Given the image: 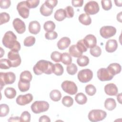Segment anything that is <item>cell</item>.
<instances>
[{"mask_svg": "<svg viewBox=\"0 0 122 122\" xmlns=\"http://www.w3.org/2000/svg\"><path fill=\"white\" fill-rule=\"evenodd\" d=\"M3 45L11 51L19 52L20 49V44L17 41V36L11 31H7L2 40Z\"/></svg>", "mask_w": 122, "mask_h": 122, "instance_id": "1", "label": "cell"}, {"mask_svg": "<svg viewBox=\"0 0 122 122\" xmlns=\"http://www.w3.org/2000/svg\"><path fill=\"white\" fill-rule=\"evenodd\" d=\"M54 64L51 61L41 60L38 61L33 67L34 73L37 75L42 73L51 74L53 73Z\"/></svg>", "mask_w": 122, "mask_h": 122, "instance_id": "2", "label": "cell"}, {"mask_svg": "<svg viewBox=\"0 0 122 122\" xmlns=\"http://www.w3.org/2000/svg\"><path fill=\"white\" fill-rule=\"evenodd\" d=\"M16 80L15 74L12 72H3L0 73V81L1 90L5 85L11 84L14 82Z\"/></svg>", "mask_w": 122, "mask_h": 122, "instance_id": "3", "label": "cell"}, {"mask_svg": "<svg viewBox=\"0 0 122 122\" xmlns=\"http://www.w3.org/2000/svg\"><path fill=\"white\" fill-rule=\"evenodd\" d=\"M107 116V113L102 110L94 109L91 110L88 114V119L92 122H97L104 120Z\"/></svg>", "mask_w": 122, "mask_h": 122, "instance_id": "4", "label": "cell"}, {"mask_svg": "<svg viewBox=\"0 0 122 122\" xmlns=\"http://www.w3.org/2000/svg\"><path fill=\"white\" fill-rule=\"evenodd\" d=\"M49 108V104L47 102L44 101H37L31 105V109L34 113H40L48 111Z\"/></svg>", "mask_w": 122, "mask_h": 122, "instance_id": "5", "label": "cell"}, {"mask_svg": "<svg viewBox=\"0 0 122 122\" xmlns=\"http://www.w3.org/2000/svg\"><path fill=\"white\" fill-rule=\"evenodd\" d=\"M62 89L66 93L70 95L75 94L78 91V88L76 84L72 81H65L61 84Z\"/></svg>", "mask_w": 122, "mask_h": 122, "instance_id": "6", "label": "cell"}, {"mask_svg": "<svg viewBox=\"0 0 122 122\" xmlns=\"http://www.w3.org/2000/svg\"><path fill=\"white\" fill-rule=\"evenodd\" d=\"M100 10L98 3L93 0L86 3L84 7V11L88 15H94L97 13Z\"/></svg>", "mask_w": 122, "mask_h": 122, "instance_id": "7", "label": "cell"}, {"mask_svg": "<svg viewBox=\"0 0 122 122\" xmlns=\"http://www.w3.org/2000/svg\"><path fill=\"white\" fill-rule=\"evenodd\" d=\"M77 77L80 82L86 83L90 81L92 79L93 77V72L90 69H83L79 71Z\"/></svg>", "mask_w": 122, "mask_h": 122, "instance_id": "8", "label": "cell"}, {"mask_svg": "<svg viewBox=\"0 0 122 122\" xmlns=\"http://www.w3.org/2000/svg\"><path fill=\"white\" fill-rule=\"evenodd\" d=\"M116 33V29L112 26H104L100 30L101 36L104 39H108L113 36Z\"/></svg>", "mask_w": 122, "mask_h": 122, "instance_id": "9", "label": "cell"}, {"mask_svg": "<svg viewBox=\"0 0 122 122\" xmlns=\"http://www.w3.org/2000/svg\"><path fill=\"white\" fill-rule=\"evenodd\" d=\"M8 58L10 62L11 67H17L21 63V60L18 52L10 51L8 53Z\"/></svg>", "mask_w": 122, "mask_h": 122, "instance_id": "10", "label": "cell"}, {"mask_svg": "<svg viewBox=\"0 0 122 122\" xmlns=\"http://www.w3.org/2000/svg\"><path fill=\"white\" fill-rule=\"evenodd\" d=\"M17 10L19 15L24 19L28 18L30 13V9L28 7L26 1H22L17 5Z\"/></svg>", "mask_w": 122, "mask_h": 122, "instance_id": "11", "label": "cell"}, {"mask_svg": "<svg viewBox=\"0 0 122 122\" xmlns=\"http://www.w3.org/2000/svg\"><path fill=\"white\" fill-rule=\"evenodd\" d=\"M97 75L99 80L102 81H109L113 78V76L109 72L107 68H105L99 69L97 71Z\"/></svg>", "mask_w": 122, "mask_h": 122, "instance_id": "12", "label": "cell"}, {"mask_svg": "<svg viewBox=\"0 0 122 122\" xmlns=\"http://www.w3.org/2000/svg\"><path fill=\"white\" fill-rule=\"evenodd\" d=\"M33 100V96L30 93L20 95L16 98V103L20 105L24 106L30 103Z\"/></svg>", "mask_w": 122, "mask_h": 122, "instance_id": "13", "label": "cell"}, {"mask_svg": "<svg viewBox=\"0 0 122 122\" xmlns=\"http://www.w3.org/2000/svg\"><path fill=\"white\" fill-rule=\"evenodd\" d=\"M13 26L19 34H22L26 30V26L24 21L19 18L15 19L12 22Z\"/></svg>", "mask_w": 122, "mask_h": 122, "instance_id": "14", "label": "cell"}, {"mask_svg": "<svg viewBox=\"0 0 122 122\" xmlns=\"http://www.w3.org/2000/svg\"><path fill=\"white\" fill-rule=\"evenodd\" d=\"M83 41L87 48L91 49L96 45V38L92 34H88L86 35L83 39Z\"/></svg>", "mask_w": 122, "mask_h": 122, "instance_id": "15", "label": "cell"}, {"mask_svg": "<svg viewBox=\"0 0 122 122\" xmlns=\"http://www.w3.org/2000/svg\"><path fill=\"white\" fill-rule=\"evenodd\" d=\"M104 92L105 93L109 96H115L117 94L118 90L115 84L110 83L104 86Z\"/></svg>", "mask_w": 122, "mask_h": 122, "instance_id": "16", "label": "cell"}, {"mask_svg": "<svg viewBox=\"0 0 122 122\" xmlns=\"http://www.w3.org/2000/svg\"><path fill=\"white\" fill-rule=\"evenodd\" d=\"M118 47V43L114 39L109 40L106 43L105 50L108 52L112 53L115 51Z\"/></svg>", "mask_w": 122, "mask_h": 122, "instance_id": "17", "label": "cell"}, {"mask_svg": "<svg viewBox=\"0 0 122 122\" xmlns=\"http://www.w3.org/2000/svg\"><path fill=\"white\" fill-rule=\"evenodd\" d=\"M41 30V25L40 23L36 21L33 20L30 22L29 25V31L33 34H38Z\"/></svg>", "mask_w": 122, "mask_h": 122, "instance_id": "18", "label": "cell"}, {"mask_svg": "<svg viewBox=\"0 0 122 122\" xmlns=\"http://www.w3.org/2000/svg\"><path fill=\"white\" fill-rule=\"evenodd\" d=\"M71 40L67 37H64L61 38L57 42V45L59 49L64 50L67 48L71 44Z\"/></svg>", "mask_w": 122, "mask_h": 122, "instance_id": "19", "label": "cell"}, {"mask_svg": "<svg viewBox=\"0 0 122 122\" xmlns=\"http://www.w3.org/2000/svg\"><path fill=\"white\" fill-rule=\"evenodd\" d=\"M107 69L109 72L113 76L120 73L121 71V66L117 63H112L110 64Z\"/></svg>", "mask_w": 122, "mask_h": 122, "instance_id": "20", "label": "cell"}, {"mask_svg": "<svg viewBox=\"0 0 122 122\" xmlns=\"http://www.w3.org/2000/svg\"><path fill=\"white\" fill-rule=\"evenodd\" d=\"M53 9V8L44 3L41 5L40 9V11L42 15L47 17L50 16L52 14Z\"/></svg>", "mask_w": 122, "mask_h": 122, "instance_id": "21", "label": "cell"}, {"mask_svg": "<svg viewBox=\"0 0 122 122\" xmlns=\"http://www.w3.org/2000/svg\"><path fill=\"white\" fill-rule=\"evenodd\" d=\"M32 78V74L29 71H22L20 76V81L24 82H30Z\"/></svg>", "mask_w": 122, "mask_h": 122, "instance_id": "22", "label": "cell"}, {"mask_svg": "<svg viewBox=\"0 0 122 122\" xmlns=\"http://www.w3.org/2000/svg\"><path fill=\"white\" fill-rule=\"evenodd\" d=\"M79 21L84 25H89L92 23V19L89 15L86 13H82L79 15Z\"/></svg>", "mask_w": 122, "mask_h": 122, "instance_id": "23", "label": "cell"}, {"mask_svg": "<svg viewBox=\"0 0 122 122\" xmlns=\"http://www.w3.org/2000/svg\"><path fill=\"white\" fill-rule=\"evenodd\" d=\"M104 107L106 109L109 111L114 110L116 107V103L115 100L113 98H107L104 102Z\"/></svg>", "mask_w": 122, "mask_h": 122, "instance_id": "24", "label": "cell"}, {"mask_svg": "<svg viewBox=\"0 0 122 122\" xmlns=\"http://www.w3.org/2000/svg\"><path fill=\"white\" fill-rule=\"evenodd\" d=\"M54 17L56 20L59 21H61L64 20L66 17L64 9H60L57 10L54 13Z\"/></svg>", "mask_w": 122, "mask_h": 122, "instance_id": "25", "label": "cell"}, {"mask_svg": "<svg viewBox=\"0 0 122 122\" xmlns=\"http://www.w3.org/2000/svg\"><path fill=\"white\" fill-rule=\"evenodd\" d=\"M75 100L78 104L82 105L86 103L87 101V98L84 93L80 92L75 95Z\"/></svg>", "mask_w": 122, "mask_h": 122, "instance_id": "26", "label": "cell"}, {"mask_svg": "<svg viewBox=\"0 0 122 122\" xmlns=\"http://www.w3.org/2000/svg\"><path fill=\"white\" fill-rule=\"evenodd\" d=\"M50 97L52 101L54 102H58L61 98V92L58 90H53L50 93Z\"/></svg>", "mask_w": 122, "mask_h": 122, "instance_id": "27", "label": "cell"}, {"mask_svg": "<svg viewBox=\"0 0 122 122\" xmlns=\"http://www.w3.org/2000/svg\"><path fill=\"white\" fill-rule=\"evenodd\" d=\"M16 93L15 89L12 87H7L4 90V95L8 99L14 98L16 96Z\"/></svg>", "mask_w": 122, "mask_h": 122, "instance_id": "28", "label": "cell"}, {"mask_svg": "<svg viewBox=\"0 0 122 122\" xmlns=\"http://www.w3.org/2000/svg\"><path fill=\"white\" fill-rule=\"evenodd\" d=\"M69 53L71 56L74 57H80L82 56V53L81 52L77 49L76 45H72L71 46L69 50Z\"/></svg>", "mask_w": 122, "mask_h": 122, "instance_id": "29", "label": "cell"}, {"mask_svg": "<svg viewBox=\"0 0 122 122\" xmlns=\"http://www.w3.org/2000/svg\"><path fill=\"white\" fill-rule=\"evenodd\" d=\"M77 63L79 66L84 67L87 66L89 63V59L85 55H82L78 57L77 60Z\"/></svg>", "mask_w": 122, "mask_h": 122, "instance_id": "30", "label": "cell"}, {"mask_svg": "<svg viewBox=\"0 0 122 122\" xmlns=\"http://www.w3.org/2000/svg\"><path fill=\"white\" fill-rule=\"evenodd\" d=\"M61 61L65 65H68L71 64L72 59L71 55L67 52H63L61 54Z\"/></svg>", "mask_w": 122, "mask_h": 122, "instance_id": "31", "label": "cell"}, {"mask_svg": "<svg viewBox=\"0 0 122 122\" xmlns=\"http://www.w3.org/2000/svg\"><path fill=\"white\" fill-rule=\"evenodd\" d=\"M55 23L51 20H48L46 21L43 25V28L47 32L52 31L55 28Z\"/></svg>", "mask_w": 122, "mask_h": 122, "instance_id": "32", "label": "cell"}, {"mask_svg": "<svg viewBox=\"0 0 122 122\" xmlns=\"http://www.w3.org/2000/svg\"><path fill=\"white\" fill-rule=\"evenodd\" d=\"M64 71L63 66L60 63H55L54 64L53 73L57 76L61 75Z\"/></svg>", "mask_w": 122, "mask_h": 122, "instance_id": "33", "label": "cell"}, {"mask_svg": "<svg viewBox=\"0 0 122 122\" xmlns=\"http://www.w3.org/2000/svg\"><path fill=\"white\" fill-rule=\"evenodd\" d=\"M30 87V82H24L19 80L18 82V88L21 92H27L29 90Z\"/></svg>", "mask_w": 122, "mask_h": 122, "instance_id": "34", "label": "cell"}, {"mask_svg": "<svg viewBox=\"0 0 122 122\" xmlns=\"http://www.w3.org/2000/svg\"><path fill=\"white\" fill-rule=\"evenodd\" d=\"M90 52L92 56L95 57H98L101 55L102 53V50L99 46L95 45L94 47L90 49Z\"/></svg>", "mask_w": 122, "mask_h": 122, "instance_id": "35", "label": "cell"}, {"mask_svg": "<svg viewBox=\"0 0 122 122\" xmlns=\"http://www.w3.org/2000/svg\"><path fill=\"white\" fill-rule=\"evenodd\" d=\"M62 103L66 107H70L72 105L73 103V99L69 96H65L62 99Z\"/></svg>", "mask_w": 122, "mask_h": 122, "instance_id": "36", "label": "cell"}, {"mask_svg": "<svg viewBox=\"0 0 122 122\" xmlns=\"http://www.w3.org/2000/svg\"><path fill=\"white\" fill-rule=\"evenodd\" d=\"M35 38L32 36H30L26 37L23 41V44L25 46L30 47L33 46L35 43Z\"/></svg>", "mask_w": 122, "mask_h": 122, "instance_id": "37", "label": "cell"}, {"mask_svg": "<svg viewBox=\"0 0 122 122\" xmlns=\"http://www.w3.org/2000/svg\"><path fill=\"white\" fill-rule=\"evenodd\" d=\"M66 70L69 74L73 75L77 72L78 68L75 64L71 63L67 66Z\"/></svg>", "mask_w": 122, "mask_h": 122, "instance_id": "38", "label": "cell"}, {"mask_svg": "<svg viewBox=\"0 0 122 122\" xmlns=\"http://www.w3.org/2000/svg\"><path fill=\"white\" fill-rule=\"evenodd\" d=\"M0 116L5 117L9 112L10 109L8 105L6 104H1L0 105Z\"/></svg>", "mask_w": 122, "mask_h": 122, "instance_id": "39", "label": "cell"}, {"mask_svg": "<svg viewBox=\"0 0 122 122\" xmlns=\"http://www.w3.org/2000/svg\"><path fill=\"white\" fill-rule=\"evenodd\" d=\"M85 91L86 94L88 95L93 96L96 92V89L94 85L92 84H88L85 87Z\"/></svg>", "mask_w": 122, "mask_h": 122, "instance_id": "40", "label": "cell"}, {"mask_svg": "<svg viewBox=\"0 0 122 122\" xmlns=\"http://www.w3.org/2000/svg\"><path fill=\"white\" fill-rule=\"evenodd\" d=\"M0 67L1 69H9L11 67V63L9 59H3L0 60Z\"/></svg>", "mask_w": 122, "mask_h": 122, "instance_id": "41", "label": "cell"}, {"mask_svg": "<svg viewBox=\"0 0 122 122\" xmlns=\"http://www.w3.org/2000/svg\"><path fill=\"white\" fill-rule=\"evenodd\" d=\"M76 47H77V49H78V50L81 53L85 52L87 50L88 48L85 46V45L83 42V39L78 41V42H77V44H76Z\"/></svg>", "mask_w": 122, "mask_h": 122, "instance_id": "42", "label": "cell"}, {"mask_svg": "<svg viewBox=\"0 0 122 122\" xmlns=\"http://www.w3.org/2000/svg\"><path fill=\"white\" fill-rule=\"evenodd\" d=\"M10 19L9 14L7 12H1L0 14V24L2 25L4 23L8 22Z\"/></svg>", "mask_w": 122, "mask_h": 122, "instance_id": "43", "label": "cell"}, {"mask_svg": "<svg viewBox=\"0 0 122 122\" xmlns=\"http://www.w3.org/2000/svg\"><path fill=\"white\" fill-rule=\"evenodd\" d=\"M61 54L57 51H53L51 55V59L56 62L61 61Z\"/></svg>", "mask_w": 122, "mask_h": 122, "instance_id": "44", "label": "cell"}, {"mask_svg": "<svg viewBox=\"0 0 122 122\" xmlns=\"http://www.w3.org/2000/svg\"><path fill=\"white\" fill-rule=\"evenodd\" d=\"M30 114L27 111L23 112L20 117V121L22 122H29L30 121Z\"/></svg>", "mask_w": 122, "mask_h": 122, "instance_id": "45", "label": "cell"}, {"mask_svg": "<svg viewBox=\"0 0 122 122\" xmlns=\"http://www.w3.org/2000/svg\"><path fill=\"white\" fill-rule=\"evenodd\" d=\"M101 4L103 9L105 10H110L112 7V1L110 0H102L101 1Z\"/></svg>", "mask_w": 122, "mask_h": 122, "instance_id": "46", "label": "cell"}, {"mask_svg": "<svg viewBox=\"0 0 122 122\" xmlns=\"http://www.w3.org/2000/svg\"><path fill=\"white\" fill-rule=\"evenodd\" d=\"M64 10L66 14V16L67 18H71L73 17L74 12L73 8L71 6H67L64 9Z\"/></svg>", "mask_w": 122, "mask_h": 122, "instance_id": "47", "label": "cell"}, {"mask_svg": "<svg viewBox=\"0 0 122 122\" xmlns=\"http://www.w3.org/2000/svg\"><path fill=\"white\" fill-rule=\"evenodd\" d=\"M26 3L29 9H33L36 8L39 4V0H28Z\"/></svg>", "mask_w": 122, "mask_h": 122, "instance_id": "48", "label": "cell"}, {"mask_svg": "<svg viewBox=\"0 0 122 122\" xmlns=\"http://www.w3.org/2000/svg\"><path fill=\"white\" fill-rule=\"evenodd\" d=\"M58 37V34L56 31H52L50 32H47L45 34V37L47 40H54Z\"/></svg>", "mask_w": 122, "mask_h": 122, "instance_id": "49", "label": "cell"}, {"mask_svg": "<svg viewBox=\"0 0 122 122\" xmlns=\"http://www.w3.org/2000/svg\"><path fill=\"white\" fill-rule=\"evenodd\" d=\"M11 4L10 0H0V7L1 9H7L9 8Z\"/></svg>", "mask_w": 122, "mask_h": 122, "instance_id": "50", "label": "cell"}, {"mask_svg": "<svg viewBox=\"0 0 122 122\" xmlns=\"http://www.w3.org/2000/svg\"><path fill=\"white\" fill-rule=\"evenodd\" d=\"M44 3L49 6L53 9L57 5L58 3V1L57 0H46Z\"/></svg>", "mask_w": 122, "mask_h": 122, "instance_id": "51", "label": "cell"}, {"mask_svg": "<svg viewBox=\"0 0 122 122\" xmlns=\"http://www.w3.org/2000/svg\"><path fill=\"white\" fill-rule=\"evenodd\" d=\"M83 0H72L71 4L73 6L75 7H80L83 5Z\"/></svg>", "mask_w": 122, "mask_h": 122, "instance_id": "52", "label": "cell"}, {"mask_svg": "<svg viewBox=\"0 0 122 122\" xmlns=\"http://www.w3.org/2000/svg\"><path fill=\"white\" fill-rule=\"evenodd\" d=\"M39 122H51V120L50 119V118L46 115H43L41 116V117H40L39 120Z\"/></svg>", "mask_w": 122, "mask_h": 122, "instance_id": "53", "label": "cell"}, {"mask_svg": "<svg viewBox=\"0 0 122 122\" xmlns=\"http://www.w3.org/2000/svg\"><path fill=\"white\" fill-rule=\"evenodd\" d=\"M9 122H20V117L16 116L13 117H10L8 120Z\"/></svg>", "mask_w": 122, "mask_h": 122, "instance_id": "54", "label": "cell"}, {"mask_svg": "<svg viewBox=\"0 0 122 122\" xmlns=\"http://www.w3.org/2000/svg\"><path fill=\"white\" fill-rule=\"evenodd\" d=\"M117 99L118 102L120 104H122V93H120L117 95Z\"/></svg>", "mask_w": 122, "mask_h": 122, "instance_id": "55", "label": "cell"}, {"mask_svg": "<svg viewBox=\"0 0 122 122\" xmlns=\"http://www.w3.org/2000/svg\"><path fill=\"white\" fill-rule=\"evenodd\" d=\"M114 2L115 3L116 6H118V7H121L122 5V0H114Z\"/></svg>", "mask_w": 122, "mask_h": 122, "instance_id": "56", "label": "cell"}, {"mask_svg": "<svg viewBox=\"0 0 122 122\" xmlns=\"http://www.w3.org/2000/svg\"><path fill=\"white\" fill-rule=\"evenodd\" d=\"M122 12H120V13H119L117 15V20L120 21V22H122Z\"/></svg>", "mask_w": 122, "mask_h": 122, "instance_id": "57", "label": "cell"}, {"mask_svg": "<svg viewBox=\"0 0 122 122\" xmlns=\"http://www.w3.org/2000/svg\"><path fill=\"white\" fill-rule=\"evenodd\" d=\"M0 49H1V55H0V57H1L2 56V55H3V54H4V51H3V50L2 48H1Z\"/></svg>", "mask_w": 122, "mask_h": 122, "instance_id": "58", "label": "cell"}]
</instances>
